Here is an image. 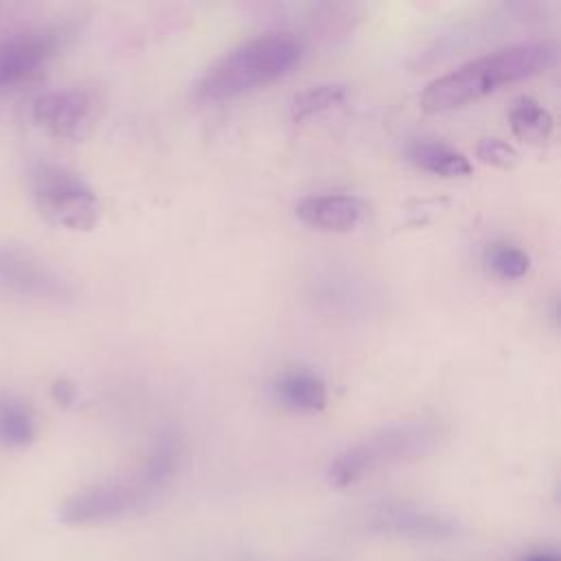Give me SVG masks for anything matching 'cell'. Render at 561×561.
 I'll use <instances>...</instances> for the list:
<instances>
[{"instance_id":"8fae6325","label":"cell","mask_w":561,"mask_h":561,"mask_svg":"<svg viewBox=\"0 0 561 561\" xmlns=\"http://www.w3.org/2000/svg\"><path fill=\"white\" fill-rule=\"evenodd\" d=\"M276 399L298 412H318L327 405V383L309 370H287L274 381Z\"/></svg>"},{"instance_id":"d6986e66","label":"cell","mask_w":561,"mask_h":561,"mask_svg":"<svg viewBox=\"0 0 561 561\" xmlns=\"http://www.w3.org/2000/svg\"><path fill=\"white\" fill-rule=\"evenodd\" d=\"M478 158L493 167H511L517 160V151L504 138H484L478 145Z\"/></svg>"},{"instance_id":"4fadbf2b","label":"cell","mask_w":561,"mask_h":561,"mask_svg":"<svg viewBox=\"0 0 561 561\" xmlns=\"http://www.w3.org/2000/svg\"><path fill=\"white\" fill-rule=\"evenodd\" d=\"M37 436L31 405L13 392H0V445L11 449L28 447Z\"/></svg>"},{"instance_id":"7c38bea8","label":"cell","mask_w":561,"mask_h":561,"mask_svg":"<svg viewBox=\"0 0 561 561\" xmlns=\"http://www.w3.org/2000/svg\"><path fill=\"white\" fill-rule=\"evenodd\" d=\"M408 158L419 169L434 173V175H443V178H465L471 173L469 158L462 151H458L440 140L421 138V140L410 142Z\"/></svg>"},{"instance_id":"5b68a950","label":"cell","mask_w":561,"mask_h":561,"mask_svg":"<svg viewBox=\"0 0 561 561\" xmlns=\"http://www.w3.org/2000/svg\"><path fill=\"white\" fill-rule=\"evenodd\" d=\"M0 294L39 305H66L72 283L28 248L0 241Z\"/></svg>"},{"instance_id":"30bf717a","label":"cell","mask_w":561,"mask_h":561,"mask_svg":"<svg viewBox=\"0 0 561 561\" xmlns=\"http://www.w3.org/2000/svg\"><path fill=\"white\" fill-rule=\"evenodd\" d=\"M364 210V204L348 193L307 195L296 204V215L300 221L329 232L355 228L362 221Z\"/></svg>"},{"instance_id":"ac0fdd59","label":"cell","mask_w":561,"mask_h":561,"mask_svg":"<svg viewBox=\"0 0 561 561\" xmlns=\"http://www.w3.org/2000/svg\"><path fill=\"white\" fill-rule=\"evenodd\" d=\"M484 265L495 276L511 280V278H522L528 272L530 256L513 243L497 241L484 250Z\"/></svg>"},{"instance_id":"e0dca14e","label":"cell","mask_w":561,"mask_h":561,"mask_svg":"<svg viewBox=\"0 0 561 561\" xmlns=\"http://www.w3.org/2000/svg\"><path fill=\"white\" fill-rule=\"evenodd\" d=\"M316 300L324 302L333 311H355L359 302H364L368 296L359 289L357 283L348 276H331L327 274L324 278L318 280V289L313 291Z\"/></svg>"},{"instance_id":"8992f818","label":"cell","mask_w":561,"mask_h":561,"mask_svg":"<svg viewBox=\"0 0 561 561\" xmlns=\"http://www.w3.org/2000/svg\"><path fill=\"white\" fill-rule=\"evenodd\" d=\"M96 112V94L81 85L46 90L31 103L33 121L46 134L61 140H79L94 123Z\"/></svg>"},{"instance_id":"9c48e42d","label":"cell","mask_w":561,"mask_h":561,"mask_svg":"<svg viewBox=\"0 0 561 561\" xmlns=\"http://www.w3.org/2000/svg\"><path fill=\"white\" fill-rule=\"evenodd\" d=\"M373 526L388 535L423 541H440L458 533L456 522L449 517L408 502L379 504L373 513Z\"/></svg>"},{"instance_id":"ffe728a7","label":"cell","mask_w":561,"mask_h":561,"mask_svg":"<svg viewBox=\"0 0 561 561\" xmlns=\"http://www.w3.org/2000/svg\"><path fill=\"white\" fill-rule=\"evenodd\" d=\"M53 397H55L57 403L70 405V403H75V399H77V388H75L70 381L59 379V381L53 383Z\"/></svg>"},{"instance_id":"ba28073f","label":"cell","mask_w":561,"mask_h":561,"mask_svg":"<svg viewBox=\"0 0 561 561\" xmlns=\"http://www.w3.org/2000/svg\"><path fill=\"white\" fill-rule=\"evenodd\" d=\"M151 495L140 480L136 482H103L72 493L59 506V519L70 526L107 522L138 508Z\"/></svg>"},{"instance_id":"9a60e30c","label":"cell","mask_w":561,"mask_h":561,"mask_svg":"<svg viewBox=\"0 0 561 561\" xmlns=\"http://www.w3.org/2000/svg\"><path fill=\"white\" fill-rule=\"evenodd\" d=\"M178 460H180V443H178L175 434L173 432H162L156 438V443H153V447L147 456V462H145V467L138 476L140 484L149 493L164 486L173 478V473L178 469Z\"/></svg>"},{"instance_id":"52a82bcc","label":"cell","mask_w":561,"mask_h":561,"mask_svg":"<svg viewBox=\"0 0 561 561\" xmlns=\"http://www.w3.org/2000/svg\"><path fill=\"white\" fill-rule=\"evenodd\" d=\"M61 33L50 26H26L0 33V90L28 81L59 48Z\"/></svg>"},{"instance_id":"6da1fadb","label":"cell","mask_w":561,"mask_h":561,"mask_svg":"<svg viewBox=\"0 0 561 561\" xmlns=\"http://www.w3.org/2000/svg\"><path fill=\"white\" fill-rule=\"evenodd\" d=\"M557 59V44L552 39H526L506 44L486 55L469 59L458 68L430 81L421 94L425 112H449L471 103L502 85L530 79Z\"/></svg>"},{"instance_id":"277c9868","label":"cell","mask_w":561,"mask_h":561,"mask_svg":"<svg viewBox=\"0 0 561 561\" xmlns=\"http://www.w3.org/2000/svg\"><path fill=\"white\" fill-rule=\"evenodd\" d=\"M28 193L37 213L53 226L85 232L99 221V197L92 186L66 164L35 160L28 169Z\"/></svg>"},{"instance_id":"3957f363","label":"cell","mask_w":561,"mask_h":561,"mask_svg":"<svg viewBox=\"0 0 561 561\" xmlns=\"http://www.w3.org/2000/svg\"><path fill=\"white\" fill-rule=\"evenodd\" d=\"M445 438L436 419H412L392 423L344 449L327 471L333 486H351L377 469L423 458Z\"/></svg>"},{"instance_id":"5bb4252c","label":"cell","mask_w":561,"mask_h":561,"mask_svg":"<svg viewBox=\"0 0 561 561\" xmlns=\"http://www.w3.org/2000/svg\"><path fill=\"white\" fill-rule=\"evenodd\" d=\"M508 123L513 134L524 142H543L552 134V114L530 96L513 101L508 110Z\"/></svg>"},{"instance_id":"2e32d148","label":"cell","mask_w":561,"mask_h":561,"mask_svg":"<svg viewBox=\"0 0 561 561\" xmlns=\"http://www.w3.org/2000/svg\"><path fill=\"white\" fill-rule=\"evenodd\" d=\"M346 85L344 83H318L307 88L305 92L296 94L291 101V118L296 123L316 116L320 112H327L331 107H337L346 99Z\"/></svg>"},{"instance_id":"44dd1931","label":"cell","mask_w":561,"mask_h":561,"mask_svg":"<svg viewBox=\"0 0 561 561\" xmlns=\"http://www.w3.org/2000/svg\"><path fill=\"white\" fill-rule=\"evenodd\" d=\"M522 561H559V557L552 552H533L522 557Z\"/></svg>"},{"instance_id":"7a4b0ae2","label":"cell","mask_w":561,"mask_h":561,"mask_svg":"<svg viewBox=\"0 0 561 561\" xmlns=\"http://www.w3.org/2000/svg\"><path fill=\"white\" fill-rule=\"evenodd\" d=\"M302 59V42L291 33L274 31L250 37L221 55L197 81L195 94L199 101L217 103L243 96L265 88Z\"/></svg>"}]
</instances>
